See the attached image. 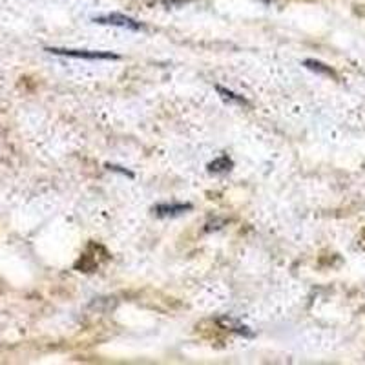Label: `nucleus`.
<instances>
[{"label": "nucleus", "mask_w": 365, "mask_h": 365, "mask_svg": "<svg viewBox=\"0 0 365 365\" xmlns=\"http://www.w3.org/2000/svg\"><path fill=\"white\" fill-rule=\"evenodd\" d=\"M179 2H188V0H165V4H179Z\"/></svg>", "instance_id": "9"}, {"label": "nucleus", "mask_w": 365, "mask_h": 365, "mask_svg": "<svg viewBox=\"0 0 365 365\" xmlns=\"http://www.w3.org/2000/svg\"><path fill=\"white\" fill-rule=\"evenodd\" d=\"M96 24H104V26H117V28L132 29V31H141L145 29V24L137 22L135 19L126 17L123 13H108V15H101V17L93 19Z\"/></svg>", "instance_id": "2"}, {"label": "nucleus", "mask_w": 365, "mask_h": 365, "mask_svg": "<svg viewBox=\"0 0 365 365\" xmlns=\"http://www.w3.org/2000/svg\"><path fill=\"white\" fill-rule=\"evenodd\" d=\"M106 168H108V170H112V172H119V174H123V175H128L130 179L133 178L132 172L126 170V168H123V166H119V165H106Z\"/></svg>", "instance_id": "8"}, {"label": "nucleus", "mask_w": 365, "mask_h": 365, "mask_svg": "<svg viewBox=\"0 0 365 365\" xmlns=\"http://www.w3.org/2000/svg\"><path fill=\"white\" fill-rule=\"evenodd\" d=\"M221 324L225 325L227 329H230V331L237 332V334H241V336H247V338H252L254 332L249 331V327L247 325H241L237 319H232V318H223L221 319Z\"/></svg>", "instance_id": "6"}, {"label": "nucleus", "mask_w": 365, "mask_h": 365, "mask_svg": "<svg viewBox=\"0 0 365 365\" xmlns=\"http://www.w3.org/2000/svg\"><path fill=\"white\" fill-rule=\"evenodd\" d=\"M303 66L309 68V70H312V71H316V73L327 75V77L336 79V73H334V70H332L331 66H327V64H324V63H319V61H314V58H307V61L303 63Z\"/></svg>", "instance_id": "5"}, {"label": "nucleus", "mask_w": 365, "mask_h": 365, "mask_svg": "<svg viewBox=\"0 0 365 365\" xmlns=\"http://www.w3.org/2000/svg\"><path fill=\"white\" fill-rule=\"evenodd\" d=\"M216 91L220 93L221 97H223L225 101H228V103L241 104V106H249V101H247L243 96H237V93H234L232 90H227V88H223V86H216Z\"/></svg>", "instance_id": "7"}, {"label": "nucleus", "mask_w": 365, "mask_h": 365, "mask_svg": "<svg viewBox=\"0 0 365 365\" xmlns=\"http://www.w3.org/2000/svg\"><path fill=\"white\" fill-rule=\"evenodd\" d=\"M207 168L210 174H227V172H230L234 168V161L228 155H221V158L214 159Z\"/></svg>", "instance_id": "4"}, {"label": "nucleus", "mask_w": 365, "mask_h": 365, "mask_svg": "<svg viewBox=\"0 0 365 365\" xmlns=\"http://www.w3.org/2000/svg\"><path fill=\"white\" fill-rule=\"evenodd\" d=\"M48 53L63 55V57L71 58H88V61H117L119 55L112 53V51H91V50H68V48H46Z\"/></svg>", "instance_id": "1"}, {"label": "nucleus", "mask_w": 365, "mask_h": 365, "mask_svg": "<svg viewBox=\"0 0 365 365\" xmlns=\"http://www.w3.org/2000/svg\"><path fill=\"white\" fill-rule=\"evenodd\" d=\"M192 208V203H158L152 207V212L158 217H178L190 212Z\"/></svg>", "instance_id": "3"}]
</instances>
